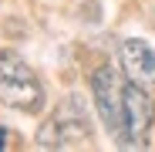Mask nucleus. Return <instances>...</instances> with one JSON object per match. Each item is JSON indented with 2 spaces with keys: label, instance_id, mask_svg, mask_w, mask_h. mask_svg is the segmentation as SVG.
Masks as SVG:
<instances>
[{
  "label": "nucleus",
  "instance_id": "obj_6",
  "mask_svg": "<svg viewBox=\"0 0 155 152\" xmlns=\"http://www.w3.org/2000/svg\"><path fill=\"white\" fill-rule=\"evenodd\" d=\"M4 145H7V129L0 125V149H4Z\"/></svg>",
  "mask_w": 155,
  "mask_h": 152
},
{
  "label": "nucleus",
  "instance_id": "obj_4",
  "mask_svg": "<svg viewBox=\"0 0 155 152\" xmlns=\"http://www.w3.org/2000/svg\"><path fill=\"white\" fill-rule=\"evenodd\" d=\"M121 71L132 85H142L145 91H155V51L145 41L132 37V41L121 44Z\"/></svg>",
  "mask_w": 155,
  "mask_h": 152
},
{
  "label": "nucleus",
  "instance_id": "obj_1",
  "mask_svg": "<svg viewBox=\"0 0 155 152\" xmlns=\"http://www.w3.org/2000/svg\"><path fill=\"white\" fill-rule=\"evenodd\" d=\"M0 101L17 112H41L44 108V88L37 81V74L14 51H0Z\"/></svg>",
  "mask_w": 155,
  "mask_h": 152
},
{
  "label": "nucleus",
  "instance_id": "obj_3",
  "mask_svg": "<svg viewBox=\"0 0 155 152\" xmlns=\"http://www.w3.org/2000/svg\"><path fill=\"white\" fill-rule=\"evenodd\" d=\"M125 145H145V132L155 122V101L152 91H145L142 85L125 81Z\"/></svg>",
  "mask_w": 155,
  "mask_h": 152
},
{
  "label": "nucleus",
  "instance_id": "obj_2",
  "mask_svg": "<svg viewBox=\"0 0 155 152\" xmlns=\"http://www.w3.org/2000/svg\"><path fill=\"white\" fill-rule=\"evenodd\" d=\"M91 95H94V105H98V115L105 122V129L111 132V139L125 142V85L118 81V74L111 64H101L94 74H91Z\"/></svg>",
  "mask_w": 155,
  "mask_h": 152
},
{
  "label": "nucleus",
  "instance_id": "obj_5",
  "mask_svg": "<svg viewBox=\"0 0 155 152\" xmlns=\"http://www.w3.org/2000/svg\"><path fill=\"white\" fill-rule=\"evenodd\" d=\"M54 122V129H58V149L64 145H74V142H81L88 135V118H84V105H78V98H68L61 112L51 118Z\"/></svg>",
  "mask_w": 155,
  "mask_h": 152
}]
</instances>
